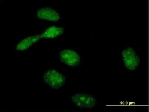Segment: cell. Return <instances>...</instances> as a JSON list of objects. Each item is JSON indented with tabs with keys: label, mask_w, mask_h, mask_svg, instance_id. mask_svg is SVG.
<instances>
[{
	"label": "cell",
	"mask_w": 149,
	"mask_h": 112,
	"mask_svg": "<svg viewBox=\"0 0 149 112\" xmlns=\"http://www.w3.org/2000/svg\"><path fill=\"white\" fill-rule=\"evenodd\" d=\"M44 81L50 87L59 89L65 84L66 77L57 70L51 69L45 73L44 75Z\"/></svg>",
	"instance_id": "obj_3"
},
{
	"label": "cell",
	"mask_w": 149,
	"mask_h": 112,
	"mask_svg": "<svg viewBox=\"0 0 149 112\" xmlns=\"http://www.w3.org/2000/svg\"><path fill=\"white\" fill-rule=\"evenodd\" d=\"M119 59L121 65L128 71H136L140 66L141 59L139 54L134 48L130 46L121 49Z\"/></svg>",
	"instance_id": "obj_1"
},
{
	"label": "cell",
	"mask_w": 149,
	"mask_h": 112,
	"mask_svg": "<svg viewBox=\"0 0 149 112\" xmlns=\"http://www.w3.org/2000/svg\"><path fill=\"white\" fill-rule=\"evenodd\" d=\"M37 16L40 19L55 22L59 21L60 18L59 14L54 9L45 7L37 10Z\"/></svg>",
	"instance_id": "obj_5"
},
{
	"label": "cell",
	"mask_w": 149,
	"mask_h": 112,
	"mask_svg": "<svg viewBox=\"0 0 149 112\" xmlns=\"http://www.w3.org/2000/svg\"><path fill=\"white\" fill-rule=\"evenodd\" d=\"M61 62L66 66L74 67L80 64L81 58L79 54L71 49H64L59 54Z\"/></svg>",
	"instance_id": "obj_4"
},
{
	"label": "cell",
	"mask_w": 149,
	"mask_h": 112,
	"mask_svg": "<svg viewBox=\"0 0 149 112\" xmlns=\"http://www.w3.org/2000/svg\"><path fill=\"white\" fill-rule=\"evenodd\" d=\"M41 35L30 36L20 41L16 46V50L19 51L26 50L42 39Z\"/></svg>",
	"instance_id": "obj_6"
},
{
	"label": "cell",
	"mask_w": 149,
	"mask_h": 112,
	"mask_svg": "<svg viewBox=\"0 0 149 112\" xmlns=\"http://www.w3.org/2000/svg\"><path fill=\"white\" fill-rule=\"evenodd\" d=\"M65 32V29L63 27L52 26L47 29L41 34L42 38L45 39H53L60 36Z\"/></svg>",
	"instance_id": "obj_7"
},
{
	"label": "cell",
	"mask_w": 149,
	"mask_h": 112,
	"mask_svg": "<svg viewBox=\"0 0 149 112\" xmlns=\"http://www.w3.org/2000/svg\"><path fill=\"white\" fill-rule=\"evenodd\" d=\"M71 101L76 107L86 110H91L98 103L95 96L82 93H74L72 96Z\"/></svg>",
	"instance_id": "obj_2"
}]
</instances>
